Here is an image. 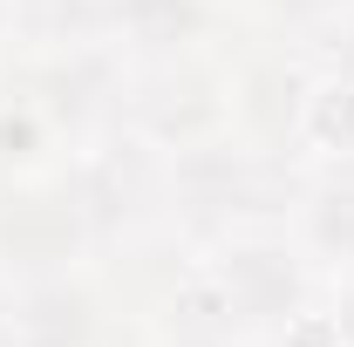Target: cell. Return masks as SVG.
I'll return each mask as SVG.
<instances>
[{"label": "cell", "mask_w": 354, "mask_h": 347, "mask_svg": "<svg viewBox=\"0 0 354 347\" xmlns=\"http://www.w3.org/2000/svg\"><path fill=\"white\" fill-rule=\"evenodd\" d=\"M286 232L320 279L354 272V164H327V171L300 177V191L286 205Z\"/></svg>", "instance_id": "obj_5"}, {"label": "cell", "mask_w": 354, "mask_h": 347, "mask_svg": "<svg viewBox=\"0 0 354 347\" xmlns=\"http://www.w3.org/2000/svg\"><path fill=\"white\" fill-rule=\"evenodd\" d=\"M320 320H327L334 347H354V272H341V279L327 286V306H320Z\"/></svg>", "instance_id": "obj_7"}, {"label": "cell", "mask_w": 354, "mask_h": 347, "mask_svg": "<svg viewBox=\"0 0 354 347\" xmlns=\"http://www.w3.org/2000/svg\"><path fill=\"white\" fill-rule=\"evenodd\" d=\"M293 191L300 184H293L279 150H266L252 136H232V130L164 157V218L191 225L205 245L225 232H252V225L286 218Z\"/></svg>", "instance_id": "obj_1"}, {"label": "cell", "mask_w": 354, "mask_h": 347, "mask_svg": "<svg viewBox=\"0 0 354 347\" xmlns=\"http://www.w3.org/2000/svg\"><path fill=\"white\" fill-rule=\"evenodd\" d=\"M212 0H102V41H116L123 62H177L205 41Z\"/></svg>", "instance_id": "obj_6"}, {"label": "cell", "mask_w": 354, "mask_h": 347, "mask_svg": "<svg viewBox=\"0 0 354 347\" xmlns=\"http://www.w3.org/2000/svg\"><path fill=\"white\" fill-rule=\"evenodd\" d=\"M198 293L212 306V320L232 327L239 341H279L293 334L313 313V293H320V272L313 259L293 245V232L279 225H252V232H225L205 252V272H198Z\"/></svg>", "instance_id": "obj_2"}, {"label": "cell", "mask_w": 354, "mask_h": 347, "mask_svg": "<svg viewBox=\"0 0 354 347\" xmlns=\"http://www.w3.org/2000/svg\"><path fill=\"white\" fill-rule=\"evenodd\" d=\"M272 21H293V28H327L334 14H348L354 0H266Z\"/></svg>", "instance_id": "obj_8"}, {"label": "cell", "mask_w": 354, "mask_h": 347, "mask_svg": "<svg viewBox=\"0 0 354 347\" xmlns=\"http://www.w3.org/2000/svg\"><path fill=\"white\" fill-rule=\"evenodd\" d=\"M102 306L75 272H41L21 279L0 313V347H95Z\"/></svg>", "instance_id": "obj_4"}, {"label": "cell", "mask_w": 354, "mask_h": 347, "mask_svg": "<svg viewBox=\"0 0 354 347\" xmlns=\"http://www.w3.org/2000/svg\"><path fill=\"white\" fill-rule=\"evenodd\" d=\"M75 252H88V225L75 212L68 177H14V191L0 198V259L21 279H41V272H68Z\"/></svg>", "instance_id": "obj_3"}, {"label": "cell", "mask_w": 354, "mask_h": 347, "mask_svg": "<svg viewBox=\"0 0 354 347\" xmlns=\"http://www.w3.org/2000/svg\"><path fill=\"white\" fill-rule=\"evenodd\" d=\"M157 347H239V334L232 327H212V320H177Z\"/></svg>", "instance_id": "obj_9"}]
</instances>
